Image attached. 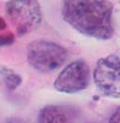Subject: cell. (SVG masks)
Here are the masks:
<instances>
[{
    "instance_id": "obj_6",
    "label": "cell",
    "mask_w": 120,
    "mask_h": 123,
    "mask_svg": "<svg viewBox=\"0 0 120 123\" xmlns=\"http://www.w3.org/2000/svg\"><path fill=\"white\" fill-rule=\"evenodd\" d=\"M78 112L72 106L47 105L37 115V123H77Z\"/></svg>"
},
{
    "instance_id": "obj_7",
    "label": "cell",
    "mask_w": 120,
    "mask_h": 123,
    "mask_svg": "<svg viewBox=\"0 0 120 123\" xmlns=\"http://www.w3.org/2000/svg\"><path fill=\"white\" fill-rule=\"evenodd\" d=\"M22 83V77L13 70L0 67V86L5 87L7 91H15Z\"/></svg>"
},
{
    "instance_id": "obj_1",
    "label": "cell",
    "mask_w": 120,
    "mask_h": 123,
    "mask_svg": "<svg viewBox=\"0 0 120 123\" xmlns=\"http://www.w3.org/2000/svg\"><path fill=\"white\" fill-rule=\"evenodd\" d=\"M64 21L78 33L106 41L114 34L113 4L104 0H67L63 3Z\"/></svg>"
},
{
    "instance_id": "obj_8",
    "label": "cell",
    "mask_w": 120,
    "mask_h": 123,
    "mask_svg": "<svg viewBox=\"0 0 120 123\" xmlns=\"http://www.w3.org/2000/svg\"><path fill=\"white\" fill-rule=\"evenodd\" d=\"M88 123H120V106L114 107L109 112V115H107L106 117L97 119V121L88 122Z\"/></svg>"
},
{
    "instance_id": "obj_10",
    "label": "cell",
    "mask_w": 120,
    "mask_h": 123,
    "mask_svg": "<svg viewBox=\"0 0 120 123\" xmlns=\"http://www.w3.org/2000/svg\"><path fill=\"white\" fill-rule=\"evenodd\" d=\"M6 28H7V24H6L5 19H4L3 17H0V30H4V29H6Z\"/></svg>"
},
{
    "instance_id": "obj_9",
    "label": "cell",
    "mask_w": 120,
    "mask_h": 123,
    "mask_svg": "<svg viewBox=\"0 0 120 123\" xmlns=\"http://www.w3.org/2000/svg\"><path fill=\"white\" fill-rule=\"evenodd\" d=\"M15 41V35L12 33H6L4 35H0V47L12 45Z\"/></svg>"
},
{
    "instance_id": "obj_2",
    "label": "cell",
    "mask_w": 120,
    "mask_h": 123,
    "mask_svg": "<svg viewBox=\"0 0 120 123\" xmlns=\"http://www.w3.org/2000/svg\"><path fill=\"white\" fill-rule=\"evenodd\" d=\"M67 49L53 41L35 40L27 48L29 65L42 74H48L60 68L67 60Z\"/></svg>"
},
{
    "instance_id": "obj_3",
    "label": "cell",
    "mask_w": 120,
    "mask_h": 123,
    "mask_svg": "<svg viewBox=\"0 0 120 123\" xmlns=\"http://www.w3.org/2000/svg\"><path fill=\"white\" fill-rule=\"evenodd\" d=\"M6 16L19 36L34 31L42 22L40 4L35 0L7 1Z\"/></svg>"
},
{
    "instance_id": "obj_4",
    "label": "cell",
    "mask_w": 120,
    "mask_h": 123,
    "mask_svg": "<svg viewBox=\"0 0 120 123\" xmlns=\"http://www.w3.org/2000/svg\"><path fill=\"white\" fill-rule=\"evenodd\" d=\"M93 79L101 94L108 98H120V57L108 54L100 58L94 69Z\"/></svg>"
},
{
    "instance_id": "obj_5",
    "label": "cell",
    "mask_w": 120,
    "mask_h": 123,
    "mask_svg": "<svg viewBox=\"0 0 120 123\" xmlns=\"http://www.w3.org/2000/svg\"><path fill=\"white\" fill-rule=\"evenodd\" d=\"M90 68L85 60L78 59L63 69L54 81V88L61 93H78L90 83Z\"/></svg>"
}]
</instances>
